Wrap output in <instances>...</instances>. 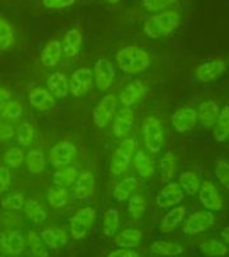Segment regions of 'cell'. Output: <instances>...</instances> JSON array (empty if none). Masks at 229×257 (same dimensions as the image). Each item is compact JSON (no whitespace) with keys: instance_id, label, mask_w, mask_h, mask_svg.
Masks as SVG:
<instances>
[{"instance_id":"obj_22","label":"cell","mask_w":229,"mask_h":257,"mask_svg":"<svg viewBox=\"0 0 229 257\" xmlns=\"http://www.w3.org/2000/svg\"><path fill=\"white\" fill-rule=\"evenodd\" d=\"M62 52H63V46L59 40H50L40 52V62L44 67H55L62 58Z\"/></svg>"},{"instance_id":"obj_18","label":"cell","mask_w":229,"mask_h":257,"mask_svg":"<svg viewBox=\"0 0 229 257\" xmlns=\"http://www.w3.org/2000/svg\"><path fill=\"white\" fill-rule=\"evenodd\" d=\"M40 237L48 249L59 250L67 244L68 236L67 232L60 226H46L42 229Z\"/></svg>"},{"instance_id":"obj_2","label":"cell","mask_w":229,"mask_h":257,"mask_svg":"<svg viewBox=\"0 0 229 257\" xmlns=\"http://www.w3.org/2000/svg\"><path fill=\"white\" fill-rule=\"evenodd\" d=\"M116 60L120 68L126 74H140L146 71L150 66L148 51L137 46H126L117 52Z\"/></svg>"},{"instance_id":"obj_15","label":"cell","mask_w":229,"mask_h":257,"mask_svg":"<svg viewBox=\"0 0 229 257\" xmlns=\"http://www.w3.org/2000/svg\"><path fill=\"white\" fill-rule=\"evenodd\" d=\"M134 112L130 107H124L112 119V134L116 138H125L134 127Z\"/></svg>"},{"instance_id":"obj_44","label":"cell","mask_w":229,"mask_h":257,"mask_svg":"<svg viewBox=\"0 0 229 257\" xmlns=\"http://www.w3.org/2000/svg\"><path fill=\"white\" fill-rule=\"evenodd\" d=\"M129 214L133 220H138L142 217V214L146 210V200L144 196L141 194H133L129 198V206H128Z\"/></svg>"},{"instance_id":"obj_13","label":"cell","mask_w":229,"mask_h":257,"mask_svg":"<svg viewBox=\"0 0 229 257\" xmlns=\"http://www.w3.org/2000/svg\"><path fill=\"white\" fill-rule=\"evenodd\" d=\"M201 204L204 205L209 212H217L222 208V198H221L218 189L210 182V181H204L201 182L200 192H198Z\"/></svg>"},{"instance_id":"obj_42","label":"cell","mask_w":229,"mask_h":257,"mask_svg":"<svg viewBox=\"0 0 229 257\" xmlns=\"http://www.w3.org/2000/svg\"><path fill=\"white\" fill-rule=\"evenodd\" d=\"M27 244L35 257H48V248L35 230H30L27 234Z\"/></svg>"},{"instance_id":"obj_10","label":"cell","mask_w":229,"mask_h":257,"mask_svg":"<svg viewBox=\"0 0 229 257\" xmlns=\"http://www.w3.org/2000/svg\"><path fill=\"white\" fill-rule=\"evenodd\" d=\"M94 79L95 86L99 91H107L111 87L116 79V68L114 64L106 58H100L95 62L94 66Z\"/></svg>"},{"instance_id":"obj_21","label":"cell","mask_w":229,"mask_h":257,"mask_svg":"<svg viewBox=\"0 0 229 257\" xmlns=\"http://www.w3.org/2000/svg\"><path fill=\"white\" fill-rule=\"evenodd\" d=\"M218 115H220V110H218V104L214 100L208 99L201 102L197 110L198 120L204 127H214Z\"/></svg>"},{"instance_id":"obj_12","label":"cell","mask_w":229,"mask_h":257,"mask_svg":"<svg viewBox=\"0 0 229 257\" xmlns=\"http://www.w3.org/2000/svg\"><path fill=\"white\" fill-rule=\"evenodd\" d=\"M197 120V111L190 106H184L173 112L170 115V122L177 133H186L192 132L196 127Z\"/></svg>"},{"instance_id":"obj_46","label":"cell","mask_w":229,"mask_h":257,"mask_svg":"<svg viewBox=\"0 0 229 257\" xmlns=\"http://www.w3.org/2000/svg\"><path fill=\"white\" fill-rule=\"evenodd\" d=\"M214 174H216L217 180L222 186L229 189V162L224 158L216 161V166H214Z\"/></svg>"},{"instance_id":"obj_9","label":"cell","mask_w":229,"mask_h":257,"mask_svg":"<svg viewBox=\"0 0 229 257\" xmlns=\"http://www.w3.org/2000/svg\"><path fill=\"white\" fill-rule=\"evenodd\" d=\"M216 222V217L212 212L205 210V212H194L186 218L182 225V232L186 234H197L202 233L212 228Z\"/></svg>"},{"instance_id":"obj_50","label":"cell","mask_w":229,"mask_h":257,"mask_svg":"<svg viewBox=\"0 0 229 257\" xmlns=\"http://www.w3.org/2000/svg\"><path fill=\"white\" fill-rule=\"evenodd\" d=\"M76 0H42V3L47 10H63L72 4H75Z\"/></svg>"},{"instance_id":"obj_53","label":"cell","mask_w":229,"mask_h":257,"mask_svg":"<svg viewBox=\"0 0 229 257\" xmlns=\"http://www.w3.org/2000/svg\"><path fill=\"white\" fill-rule=\"evenodd\" d=\"M10 98H11V91L0 86V104L10 100Z\"/></svg>"},{"instance_id":"obj_8","label":"cell","mask_w":229,"mask_h":257,"mask_svg":"<svg viewBox=\"0 0 229 257\" xmlns=\"http://www.w3.org/2000/svg\"><path fill=\"white\" fill-rule=\"evenodd\" d=\"M76 156V146L70 141H60L50 150V164L56 169L66 168Z\"/></svg>"},{"instance_id":"obj_57","label":"cell","mask_w":229,"mask_h":257,"mask_svg":"<svg viewBox=\"0 0 229 257\" xmlns=\"http://www.w3.org/2000/svg\"><path fill=\"white\" fill-rule=\"evenodd\" d=\"M0 119H2V116H0Z\"/></svg>"},{"instance_id":"obj_1","label":"cell","mask_w":229,"mask_h":257,"mask_svg":"<svg viewBox=\"0 0 229 257\" xmlns=\"http://www.w3.org/2000/svg\"><path fill=\"white\" fill-rule=\"evenodd\" d=\"M178 24L180 14L176 10H168L148 18L144 24V32L150 39H161L176 31Z\"/></svg>"},{"instance_id":"obj_47","label":"cell","mask_w":229,"mask_h":257,"mask_svg":"<svg viewBox=\"0 0 229 257\" xmlns=\"http://www.w3.org/2000/svg\"><path fill=\"white\" fill-rule=\"evenodd\" d=\"M176 2L178 0H142V6L148 11H161V10L170 7Z\"/></svg>"},{"instance_id":"obj_39","label":"cell","mask_w":229,"mask_h":257,"mask_svg":"<svg viewBox=\"0 0 229 257\" xmlns=\"http://www.w3.org/2000/svg\"><path fill=\"white\" fill-rule=\"evenodd\" d=\"M15 43L14 26L0 18V51H7Z\"/></svg>"},{"instance_id":"obj_4","label":"cell","mask_w":229,"mask_h":257,"mask_svg":"<svg viewBox=\"0 0 229 257\" xmlns=\"http://www.w3.org/2000/svg\"><path fill=\"white\" fill-rule=\"evenodd\" d=\"M137 153V144L136 140L129 137L125 138L118 148L116 149V152L112 153L111 161H110V172L114 176H121L122 173L128 170L129 165L132 162Z\"/></svg>"},{"instance_id":"obj_33","label":"cell","mask_w":229,"mask_h":257,"mask_svg":"<svg viewBox=\"0 0 229 257\" xmlns=\"http://www.w3.org/2000/svg\"><path fill=\"white\" fill-rule=\"evenodd\" d=\"M178 185L182 189V192L186 193L188 196H194L200 192L201 181L196 173L192 172V170H186L180 176Z\"/></svg>"},{"instance_id":"obj_25","label":"cell","mask_w":229,"mask_h":257,"mask_svg":"<svg viewBox=\"0 0 229 257\" xmlns=\"http://www.w3.org/2000/svg\"><path fill=\"white\" fill-rule=\"evenodd\" d=\"M142 240V232L137 228L124 229L116 234V245L124 249H134Z\"/></svg>"},{"instance_id":"obj_48","label":"cell","mask_w":229,"mask_h":257,"mask_svg":"<svg viewBox=\"0 0 229 257\" xmlns=\"http://www.w3.org/2000/svg\"><path fill=\"white\" fill-rule=\"evenodd\" d=\"M0 222L3 224V226H6L7 229H14V226H18L19 222H22L18 214L15 212H10V210H6V213L2 214V220Z\"/></svg>"},{"instance_id":"obj_54","label":"cell","mask_w":229,"mask_h":257,"mask_svg":"<svg viewBox=\"0 0 229 257\" xmlns=\"http://www.w3.org/2000/svg\"><path fill=\"white\" fill-rule=\"evenodd\" d=\"M221 237H222V240L226 242V245H229V226L224 228L221 230Z\"/></svg>"},{"instance_id":"obj_17","label":"cell","mask_w":229,"mask_h":257,"mask_svg":"<svg viewBox=\"0 0 229 257\" xmlns=\"http://www.w3.org/2000/svg\"><path fill=\"white\" fill-rule=\"evenodd\" d=\"M225 70H226V66H225L224 60L213 59L200 64L196 70V76L200 82L208 83V82H212L220 75H222Z\"/></svg>"},{"instance_id":"obj_30","label":"cell","mask_w":229,"mask_h":257,"mask_svg":"<svg viewBox=\"0 0 229 257\" xmlns=\"http://www.w3.org/2000/svg\"><path fill=\"white\" fill-rule=\"evenodd\" d=\"M26 168L31 174H40L46 169V156L39 149H34L26 154Z\"/></svg>"},{"instance_id":"obj_27","label":"cell","mask_w":229,"mask_h":257,"mask_svg":"<svg viewBox=\"0 0 229 257\" xmlns=\"http://www.w3.org/2000/svg\"><path fill=\"white\" fill-rule=\"evenodd\" d=\"M83 36L79 32V30L72 28L66 32L63 39V52L67 58H74L79 54L80 47H82Z\"/></svg>"},{"instance_id":"obj_41","label":"cell","mask_w":229,"mask_h":257,"mask_svg":"<svg viewBox=\"0 0 229 257\" xmlns=\"http://www.w3.org/2000/svg\"><path fill=\"white\" fill-rule=\"evenodd\" d=\"M24 160H26V154L19 146H11L10 149H7V152L4 153L3 156L6 166L11 169L20 168L24 164Z\"/></svg>"},{"instance_id":"obj_28","label":"cell","mask_w":229,"mask_h":257,"mask_svg":"<svg viewBox=\"0 0 229 257\" xmlns=\"http://www.w3.org/2000/svg\"><path fill=\"white\" fill-rule=\"evenodd\" d=\"M186 213H188L186 212V208H184V206L173 208L170 212L165 214L162 221H161V232L170 233L172 230H174L185 220Z\"/></svg>"},{"instance_id":"obj_29","label":"cell","mask_w":229,"mask_h":257,"mask_svg":"<svg viewBox=\"0 0 229 257\" xmlns=\"http://www.w3.org/2000/svg\"><path fill=\"white\" fill-rule=\"evenodd\" d=\"M133 161H134V169H136V172L142 178H150L154 174V172H156L154 162H153L152 158L144 150H137Z\"/></svg>"},{"instance_id":"obj_45","label":"cell","mask_w":229,"mask_h":257,"mask_svg":"<svg viewBox=\"0 0 229 257\" xmlns=\"http://www.w3.org/2000/svg\"><path fill=\"white\" fill-rule=\"evenodd\" d=\"M26 200L22 193H10L2 200V208L10 212H19L24 208Z\"/></svg>"},{"instance_id":"obj_51","label":"cell","mask_w":229,"mask_h":257,"mask_svg":"<svg viewBox=\"0 0 229 257\" xmlns=\"http://www.w3.org/2000/svg\"><path fill=\"white\" fill-rule=\"evenodd\" d=\"M15 136V128L11 123H3L0 122V141L12 140Z\"/></svg>"},{"instance_id":"obj_38","label":"cell","mask_w":229,"mask_h":257,"mask_svg":"<svg viewBox=\"0 0 229 257\" xmlns=\"http://www.w3.org/2000/svg\"><path fill=\"white\" fill-rule=\"evenodd\" d=\"M23 115V104L16 100H7L0 104V116L8 122L19 119Z\"/></svg>"},{"instance_id":"obj_19","label":"cell","mask_w":229,"mask_h":257,"mask_svg":"<svg viewBox=\"0 0 229 257\" xmlns=\"http://www.w3.org/2000/svg\"><path fill=\"white\" fill-rule=\"evenodd\" d=\"M28 102L32 107H35L39 111H48L55 107V96L48 91L47 88L35 87L28 92Z\"/></svg>"},{"instance_id":"obj_24","label":"cell","mask_w":229,"mask_h":257,"mask_svg":"<svg viewBox=\"0 0 229 257\" xmlns=\"http://www.w3.org/2000/svg\"><path fill=\"white\" fill-rule=\"evenodd\" d=\"M80 172L79 168L76 165H68L66 168L58 169L54 176H52V180H54V184L56 186H62V188H68L76 182L78 177H79Z\"/></svg>"},{"instance_id":"obj_52","label":"cell","mask_w":229,"mask_h":257,"mask_svg":"<svg viewBox=\"0 0 229 257\" xmlns=\"http://www.w3.org/2000/svg\"><path fill=\"white\" fill-rule=\"evenodd\" d=\"M107 257H141L137 252H134L133 249H124L120 248L117 250H112L111 253H108Z\"/></svg>"},{"instance_id":"obj_7","label":"cell","mask_w":229,"mask_h":257,"mask_svg":"<svg viewBox=\"0 0 229 257\" xmlns=\"http://www.w3.org/2000/svg\"><path fill=\"white\" fill-rule=\"evenodd\" d=\"M26 245V238L16 229H6L0 233V252L4 256H20Z\"/></svg>"},{"instance_id":"obj_26","label":"cell","mask_w":229,"mask_h":257,"mask_svg":"<svg viewBox=\"0 0 229 257\" xmlns=\"http://www.w3.org/2000/svg\"><path fill=\"white\" fill-rule=\"evenodd\" d=\"M23 209L24 213H26V217L31 222H34V224L40 225L47 220V209L44 208L43 205L40 204L38 200H35V198H28V200H26V204H24Z\"/></svg>"},{"instance_id":"obj_49","label":"cell","mask_w":229,"mask_h":257,"mask_svg":"<svg viewBox=\"0 0 229 257\" xmlns=\"http://www.w3.org/2000/svg\"><path fill=\"white\" fill-rule=\"evenodd\" d=\"M11 178L12 177L11 172H10V168L0 165V194L7 192L10 185H11Z\"/></svg>"},{"instance_id":"obj_14","label":"cell","mask_w":229,"mask_h":257,"mask_svg":"<svg viewBox=\"0 0 229 257\" xmlns=\"http://www.w3.org/2000/svg\"><path fill=\"white\" fill-rule=\"evenodd\" d=\"M185 193L177 182H170L165 188L160 190V193L156 197V204L158 208H169L174 205L180 204L184 200Z\"/></svg>"},{"instance_id":"obj_20","label":"cell","mask_w":229,"mask_h":257,"mask_svg":"<svg viewBox=\"0 0 229 257\" xmlns=\"http://www.w3.org/2000/svg\"><path fill=\"white\" fill-rule=\"evenodd\" d=\"M145 94V84L142 80L134 79L129 84H126L120 92V102L124 104L125 107H130L134 103L144 96Z\"/></svg>"},{"instance_id":"obj_35","label":"cell","mask_w":229,"mask_h":257,"mask_svg":"<svg viewBox=\"0 0 229 257\" xmlns=\"http://www.w3.org/2000/svg\"><path fill=\"white\" fill-rule=\"evenodd\" d=\"M47 201L50 206L54 209H60L66 206L70 201V193L67 188L62 186H51L47 192Z\"/></svg>"},{"instance_id":"obj_5","label":"cell","mask_w":229,"mask_h":257,"mask_svg":"<svg viewBox=\"0 0 229 257\" xmlns=\"http://www.w3.org/2000/svg\"><path fill=\"white\" fill-rule=\"evenodd\" d=\"M95 221V209L91 206L79 209L74 216L68 220L70 234L74 240H82L87 236L88 230Z\"/></svg>"},{"instance_id":"obj_11","label":"cell","mask_w":229,"mask_h":257,"mask_svg":"<svg viewBox=\"0 0 229 257\" xmlns=\"http://www.w3.org/2000/svg\"><path fill=\"white\" fill-rule=\"evenodd\" d=\"M94 82V72L90 68H78L68 79L70 92L76 98L86 95Z\"/></svg>"},{"instance_id":"obj_37","label":"cell","mask_w":229,"mask_h":257,"mask_svg":"<svg viewBox=\"0 0 229 257\" xmlns=\"http://www.w3.org/2000/svg\"><path fill=\"white\" fill-rule=\"evenodd\" d=\"M213 136L217 142H224L229 137V106H224L213 127Z\"/></svg>"},{"instance_id":"obj_43","label":"cell","mask_w":229,"mask_h":257,"mask_svg":"<svg viewBox=\"0 0 229 257\" xmlns=\"http://www.w3.org/2000/svg\"><path fill=\"white\" fill-rule=\"evenodd\" d=\"M16 138H18V142L24 148L30 146L35 140L34 124L30 123V122H22L19 124V127L16 128Z\"/></svg>"},{"instance_id":"obj_16","label":"cell","mask_w":229,"mask_h":257,"mask_svg":"<svg viewBox=\"0 0 229 257\" xmlns=\"http://www.w3.org/2000/svg\"><path fill=\"white\" fill-rule=\"evenodd\" d=\"M95 190V177L90 169L82 170L74 186V197L76 200H87Z\"/></svg>"},{"instance_id":"obj_32","label":"cell","mask_w":229,"mask_h":257,"mask_svg":"<svg viewBox=\"0 0 229 257\" xmlns=\"http://www.w3.org/2000/svg\"><path fill=\"white\" fill-rule=\"evenodd\" d=\"M160 173L162 182H170L177 173V156L168 152L160 161Z\"/></svg>"},{"instance_id":"obj_40","label":"cell","mask_w":229,"mask_h":257,"mask_svg":"<svg viewBox=\"0 0 229 257\" xmlns=\"http://www.w3.org/2000/svg\"><path fill=\"white\" fill-rule=\"evenodd\" d=\"M200 250L208 257H222L228 253V246L221 241L212 238L200 244Z\"/></svg>"},{"instance_id":"obj_3","label":"cell","mask_w":229,"mask_h":257,"mask_svg":"<svg viewBox=\"0 0 229 257\" xmlns=\"http://www.w3.org/2000/svg\"><path fill=\"white\" fill-rule=\"evenodd\" d=\"M142 137H144L145 148L149 153L157 154L160 153L165 146V132L164 126L158 118L149 115L145 118L142 123Z\"/></svg>"},{"instance_id":"obj_55","label":"cell","mask_w":229,"mask_h":257,"mask_svg":"<svg viewBox=\"0 0 229 257\" xmlns=\"http://www.w3.org/2000/svg\"><path fill=\"white\" fill-rule=\"evenodd\" d=\"M106 2H108V3H111V4L120 3V0H106Z\"/></svg>"},{"instance_id":"obj_31","label":"cell","mask_w":229,"mask_h":257,"mask_svg":"<svg viewBox=\"0 0 229 257\" xmlns=\"http://www.w3.org/2000/svg\"><path fill=\"white\" fill-rule=\"evenodd\" d=\"M137 190V180L136 177H126L116 185L112 190V197L120 202L129 200L133 196V193Z\"/></svg>"},{"instance_id":"obj_6","label":"cell","mask_w":229,"mask_h":257,"mask_svg":"<svg viewBox=\"0 0 229 257\" xmlns=\"http://www.w3.org/2000/svg\"><path fill=\"white\" fill-rule=\"evenodd\" d=\"M117 96L114 94H106L92 108V120L98 127H106L117 114Z\"/></svg>"},{"instance_id":"obj_34","label":"cell","mask_w":229,"mask_h":257,"mask_svg":"<svg viewBox=\"0 0 229 257\" xmlns=\"http://www.w3.org/2000/svg\"><path fill=\"white\" fill-rule=\"evenodd\" d=\"M150 252L154 254H161V256H178L181 253H184V248L177 242L158 240L150 245Z\"/></svg>"},{"instance_id":"obj_36","label":"cell","mask_w":229,"mask_h":257,"mask_svg":"<svg viewBox=\"0 0 229 257\" xmlns=\"http://www.w3.org/2000/svg\"><path fill=\"white\" fill-rule=\"evenodd\" d=\"M120 212L116 208L107 209L103 214V222H102V232L106 237H112L117 234V230L120 228Z\"/></svg>"},{"instance_id":"obj_23","label":"cell","mask_w":229,"mask_h":257,"mask_svg":"<svg viewBox=\"0 0 229 257\" xmlns=\"http://www.w3.org/2000/svg\"><path fill=\"white\" fill-rule=\"evenodd\" d=\"M47 90L51 92L55 98H66L70 92L67 76L63 72H54L48 76Z\"/></svg>"},{"instance_id":"obj_56","label":"cell","mask_w":229,"mask_h":257,"mask_svg":"<svg viewBox=\"0 0 229 257\" xmlns=\"http://www.w3.org/2000/svg\"><path fill=\"white\" fill-rule=\"evenodd\" d=\"M0 257H7V256H4V254H0Z\"/></svg>"}]
</instances>
